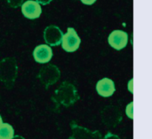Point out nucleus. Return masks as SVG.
Here are the masks:
<instances>
[{
  "label": "nucleus",
  "instance_id": "obj_1",
  "mask_svg": "<svg viewBox=\"0 0 152 139\" xmlns=\"http://www.w3.org/2000/svg\"><path fill=\"white\" fill-rule=\"evenodd\" d=\"M79 99V95L76 86L69 82H63L54 91L52 100L57 105L69 107Z\"/></svg>",
  "mask_w": 152,
  "mask_h": 139
},
{
  "label": "nucleus",
  "instance_id": "obj_2",
  "mask_svg": "<svg viewBox=\"0 0 152 139\" xmlns=\"http://www.w3.org/2000/svg\"><path fill=\"white\" fill-rule=\"evenodd\" d=\"M18 75V65L14 58L0 60V81L7 89H12Z\"/></svg>",
  "mask_w": 152,
  "mask_h": 139
},
{
  "label": "nucleus",
  "instance_id": "obj_3",
  "mask_svg": "<svg viewBox=\"0 0 152 139\" xmlns=\"http://www.w3.org/2000/svg\"><path fill=\"white\" fill-rule=\"evenodd\" d=\"M61 77V71L57 66L53 64H48L43 66L37 75V78L40 83L48 89L51 85L55 84Z\"/></svg>",
  "mask_w": 152,
  "mask_h": 139
},
{
  "label": "nucleus",
  "instance_id": "obj_4",
  "mask_svg": "<svg viewBox=\"0 0 152 139\" xmlns=\"http://www.w3.org/2000/svg\"><path fill=\"white\" fill-rule=\"evenodd\" d=\"M101 118L105 126L109 128H115L121 122L123 116L121 111L117 106H107L102 109L101 113Z\"/></svg>",
  "mask_w": 152,
  "mask_h": 139
},
{
  "label": "nucleus",
  "instance_id": "obj_5",
  "mask_svg": "<svg viewBox=\"0 0 152 139\" xmlns=\"http://www.w3.org/2000/svg\"><path fill=\"white\" fill-rule=\"evenodd\" d=\"M81 43V39L78 36L77 31L73 28H68L67 33L63 35L61 40V47L67 52L76 51Z\"/></svg>",
  "mask_w": 152,
  "mask_h": 139
},
{
  "label": "nucleus",
  "instance_id": "obj_6",
  "mask_svg": "<svg viewBox=\"0 0 152 139\" xmlns=\"http://www.w3.org/2000/svg\"><path fill=\"white\" fill-rule=\"evenodd\" d=\"M71 135L68 139H102V135L98 130H90L72 122L70 123Z\"/></svg>",
  "mask_w": 152,
  "mask_h": 139
},
{
  "label": "nucleus",
  "instance_id": "obj_7",
  "mask_svg": "<svg viewBox=\"0 0 152 139\" xmlns=\"http://www.w3.org/2000/svg\"><path fill=\"white\" fill-rule=\"evenodd\" d=\"M63 32L61 29L54 25H50L45 28L44 31V39L49 46H58L61 44Z\"/></svg>",
  "mask_w": 152,
  "mask_h": 139
},
{
  "label": "nucleus",
  "instance_id": "obj_8",
  "mask_svg": "<svg viewBox=\"0 0 152 139\" xmlns=\"http://www.w3.org/2000/svg\"><path fill=\"white\" fill-rule=\"evenodd\" d=\"M108 42L113 49L120 51L127 45L128 35L126 32L120 29L113 30L108 37Z\"/></svg>",
  "mask_w": 152,
  "mask_h": 139
},
{
  "label": "nucleus",
  "instance_id": "obj_9",
  "mask_svg": "<svg viewBox=\"0 0 152 139\" xmlns=\"http://www.w3.org/2000/svg\"><path fill=\"white\" fill-rule=\"evenodd\" d=\"M20 6L23 16L28 20H36L39 18L42 13L41 5L34 0H28L23 2Z\"/></svg>",
  "mask_w": 152,
  "mask_h": 139
},
{
  "label": "nucleus",
  "instance_id": "obj_10",
  "mask_svg": "<svg viewBox=\"0 0 152 139\" xmlns=\"http://www.w3.org/2000/svg\"><path fill=\"white\" fill-rule=\"evenodd\" d=\"M53 55V50L51 46L47 44H40L33 51V58L35 61L40 64H45L49 62L52 59Z\"/></svg>",
  "mask_w": 152,
  "mask_h": 139
},
{
  "label": "nucleus",
  "instance_id": "obj_11",
  "mask_svg": "<svg viewBox=\"0 0 152 139\" xmlns=\"http://www.w3.org/2000/svg\"><path fill=\"white\" fill-rule=\"evenodd\" d=\"M96 91L97 93L103 98L111 97L116 91V87L114 82L110 78H102L99 80L96 83Z\"/></svg>",
  "mask_w": 152,
  "mask_h": 139
},
{
  "label": "nucleus",
  "instance_id": "obj_12",
  "mask_svg": "<svg viewBox=\"0 0 152 139\" xmlns=\"http://www.w3.org/2000/svg\"><path fill=\"white\" fill-rule=\"evenodd\" d=\"M14 136V130L9 123H2L0 125V139H12Z\"/></svg>",
  "mask_w": 152,
  "mask_h": 139
},
{
  "label": "nucleus",
  "instance_id": "obj_13",
  "mask_svg": "<svg viewBox=\"0 0 152 139\" xmlns=\"http://www.w3.org/2000/svg\"><path fill=\"white\" fill-rule=\"evenodd\" d=\"M134 102H131L130 104L127 105L126 109V114L127 115L128 118H130L131 120L134 119Z\"/></svg>",
  "mask_w": 152,
  "mask_h": 139
},
{
  "label": "nucleus",
  "instance_id": "obj_14",
  "mask_svg": "<svg viewBox=\"0 0 152 139\" xmlns=\"http://www.w3.org/2000/svg\"><path fill=\"white\" fill-rule=\"evenodd\" d=\"M6 1H7L8 4L11 7H12V8H18V7H20L22 4V3H23L24 0H6Z\"/></svg>",
  "mask_w": 152,
  "mask_h": 139
},
{
  "label": "nucleus",
  "instance_id": "obj_15",
  "mask_svg": "<svg viewBox=\"0 0 152 139\" xmlns=\"http://www.w3.org/2000/svg\"><path fill=\"white\" fill-rule=\"evenodd\" d=\"M102 139H120V138H119V137H118V135H115V134H113V133L109 132V133H107V134L105 135V137H103Z\"/></svg>",
  "mask_w": 152,
  "mask_h": 139
},
{
  "label": "nucleus",
  "instance_id": "obj_16",
  "mask_svg": "<svg viewBox=\"0 0 152 139\" xmlns=\"http://www.w3.org/2000/svg\"><path fill=\"white\" fill-rule=\"evenodd\" d=\"M84 4H86V5H92L94 4L97 0H80Z\"/></svg>",
  "mask_w": 152,
  "mask_h": 139
},
{
  "label": "nucleus",
  "instance_id": "obj_17",
  "mask_svg": "<svg viewBox=\"0 0 152 139\" xmlns=\"http://www.w3.org/2000/svg\"><path fill=\"white\" fill-rule=\"evenodd\" d=\"M39 4H43V5H46L48 4H50L53 0H36Z\"/></svg>",
  "mask_w": 152,
  "mask_h": 139
},
{
  "label": "nucleus",
  "instance_id": "obj_18",
  "mask_svg": "<svg viewBox=\"0 0 152 139\" xmlns=\"http://www.w3.org/2000/svg\"><path fill=\"white\" fill-rule=\"evenodd\" d=\"M132 84H133V79L129 82V84H128V89H129V90L131 91V93H133V89H132Z\"/></svg>",
  "mask_w": 152,
  "mask_h": 139
},
{
  "label": "nucleus",
  "instance_id": "obj_19",
  "mask_svg": "<svg viewBox=\"0 0 152 139\" xmlns=\"http://www.w3.org/2000/svg\"><path fill=\"white\" fill-rule=\"evenodd\" d=\"M12 139H25L23 137L21 136H19V135H16V136H13V138Z\"/></svg>",
  "mask_w": 152,
  "mask_h": 139
},
{
  "label": "nucleus",
  "instance_id": "obj_20",
  "mask_svg": "<svg viewBox=\"0 0 152 139\" xmlns=\"http://www.w3.org/2000/svg\"><path fill=\"white\" fill-rule=\"evenodd\" d=\"M2 123H3V119H2V116L0 115V125H1Z\"/></svg>",
  "mask_w": 152,
  "mask_h": 139
}]
</instances>
